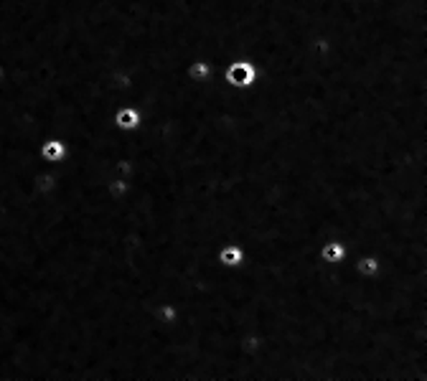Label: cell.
Instances as JSON below:
<instances>
[{
    "instance_id": "cell-5",
    "label": "cell",
    "mask_w": 427,
    "mask_h": 381,
    "mask_svg": "<svg viewBox=\"0 0 427 381\" xmlns=\"http://www.w3.org/2000/svg\"><path fill=\"white\" fill-rule=\"evenodd\" d=\"M318 257L326 262V265H343V262L348 260V247L341 239H326L320 244Z\"/></svg>"
},
{
    "instance_id": "cell-9",
    "label": "cell",
    "mask_w": 427,
    "mask_h": 381,
    "mask_svg": "<svg viewBox=\"0 0 427 381\" xmlns=\"http://www.w3.org/2000/svg\"><path fill=\"white\" fill-rule=\"evenodd\" d=\"M130 191H133V181H127V178H122V175H112L105 186L107 199H112V201H122Z\"/></svg>"
},
{
    "instance_id": "cell-6",
    "label": "cell",
    "mask_w": 427,
    "mask_h": 381,
    "mask_svg": "<svg viewBox=\"0 0 427 381\" xmlns=\"http://www.w3.org/2000/svg\"><path fill=\"white\" fill-rule=\"evenodd\" d=\"M354 262V272L359 277H379L384 272V265L376 254H359V257H351Z\"/></svg>"
},
{
    "instance_id": "cell-3",
    "label": "cell",
    "mask_w": 427,
    "mask_h": 381,
    "mask_svg": "<svg viewBox=\"0 0 427 381\" xmlns=\"http://www.w3.org/2000/svg\"><path fill=\"white\" fill-rule=\"evenodd\" d=\"M41 161L48 163V166H59L69 158V147L61 138H46V140L39 145Z\"/></svg>"
},
{
    "instance_id": "cell-8",
    "label": "cell",
    "mask_w": 427,
    "mask_h": 381,
    "mask_svg": "<svg viewBox=\"0 0 427 381\" xmlns=\"http://www.w3.org/2000/svg\"><path fill=\"white\" fill-rule=\"evenodd\" d=\"M153 318L158 323H163V326H176V323L180 321V310H178V305H176V302L163 300V302H158V305H155Z\"/></svg>"
},
{
    "instance_id": "cell-4",
    "label": "cell",
    "mask_w": 427,
    "mask_h": 381,
    "mask_svg": "<svg viewBox=\"0 0 427 381\" xmlns=\"http://www.w3.org/2000/svg\"><path fill=\"white\" fill-rule=\"evenodd\" d=\"M216 260H219L221 267L227 269H242L244 267V262H247V252L242 244L237 241H227V244H221L219 252H216Z\"/></svg>"
},
{
    "instance_id": "cell-7",
    "label": "cell",
    "mask_w": 427,
    "mask_h": 381,
    "mask_svg": "<svg viewBox=\"0 0 427 381\" xmlns=\"http://www.w3.org/2000/svg\"><path fill=\"white\" fill-rule=\"evenodd\" d=\"M186 76L194 84H206V81L214 79V67L206 59H194L186 64Z\"/></svg>"
},
{
    "instance_id": "cell-2",
    "label": "cell",
    "mask_w": 427,
    "mask_h": 381,
    "mask_svg": "<svg viewBox=\"0 0 427 381\" xmlns=\"http://www.w3.org/2000/svg\"><path fill=\"white\" fill-rule=\"evenodd\" d=\"M112 122L122 133H135V130L143 125V112L140 107H135V105H120V107L112 112Z\"/></svg>"
},
{
    "instance_id": "cell-1",
    "label": "cell",
    "mask_w": 427,
    "mask_h": 381,
    "mask_svg": "<svg viewBox=\"0 0 427 381\" xmlns=\"http://www.w3.org/2000/svg\"><path fill=\"white\" fill-rule=\"evenodd\" d=\"M221 76H224V81H227L229 87L249 89L254 81L260 79V72H257V67H254L249 59H234V61H229L227 67H224Z\"/></svg>"
}]
</instances>
